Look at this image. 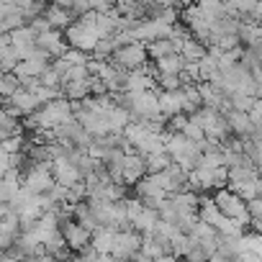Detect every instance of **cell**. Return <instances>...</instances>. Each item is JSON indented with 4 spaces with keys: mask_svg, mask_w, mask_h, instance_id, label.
<instances>
[{
    "mask_svg": "<svg viewBox=\"0 0 262 262\" xmlns=\"http://www.w3.org/2000/svg\"><path fill=\"white\" fill-rule=\"evenodd\" d=\"M21 188L31 195H47L54 188V178H52V162L47 165H26L24 167V178H21Z\"/></svg>",
    "mask_w": 262,
    "mask_h": 262,
    "instance_id": "1",
    "label": "cell"
},
{
    "mask_svg": "<svg viewBox=\"0 0 262 262\" xmlns=\"http://www.w3.org/2000/svg\"><path fill=\"white\" fill-rule=\"evenodd\" d=\"M64 41L70 49H77V52H85V54H93L95 44L100 41V34L95 26L90 24H82V21H75L67 31H64Z\"/></svg>",
    "mask_w": 262,
    "mask_h": 262,
    "instance_id": "2",
    "label": "cell"
},
{
    "mask_svg": "<svg viewBox=\"0 0 262 262\" xmlns=\"http://www.w3.org/2000/svg\"><path fill=\"white\" fill-rule=\"evenodd\" d=\"M213 203L219 206V213H221V216L234 219V221H239L242 226H244L247 221H252L249 213H247V203H244L236 193H231L229 188L216 190V193H213Z\"/></svg>",
    "mask_w": 262,
    "mask_h": 262,
    "instance_id": "3",
    "label": "cell"
},
{
    "mask_svg": "<svg viewBox=\"0 0 262 262\" xmlns=\"http://www.w3.org/2000/svg\"><path fill=\"white\" fill-rule=\"evenodd\" d=\"M128 95H131V121H152L160 116V98L155 90L128 93Z\"/></svg>",
    "mask_w": 262,
    "mask_h": 262,
    "instance_id": "4",
    "label": "cell"
},
{
    "mask_svg": "<svg viewBox=\"0 0 262 262\" xmlns=\"http://www.w3.org/2000/svg\"><path fill=\"white\" fill-rule=\"evenodd\" d=\"M111 62H113L116 67L126 70V72H134V70L149 64V54H147V47H144V44H131V47L118 49Z\"/></svg>",
    "mask_w": 262,
    "mask_h": 262,
    "instance_id": "5",
    "label": "cell"
},
{
    "mask_svg": "<svg viewBox=\"0 0 262 262\" xmlns=\"http://www.w3.org/2000/svg\"><path fill=\"white\" fill-rule=\"evenodd\" d=\"M59 234H62V239H64V247L70 249V252H75V254H80L85 247H90V239H93V234L88 231V229H82L77 221H62L59 224Z\"/></svg>",
    "mask_w": 262,
    "mask_h": 262,
    "instance_id": "6",
    "label": "cell"
},
{
    "mask_svg": "<svg viewBox=\"0 0 262 262\" xmlns=\"http://www.w3.org/2000/svg\"><path fill=\"white\" fill-rule=\"evenodd\" d=\"M144 178H147V160L139 157L137 152H128L123 157V167H121L123 185H139Z\"/></svg>",
    "mask_w": 262,
    "mask_h": 262,
    "instance_id": "7",
    "label": "cell"
},
{
    "mask_svg": "<svg viewBox=\"0 0 262 262\" xmlns=\"http://www.w3.org/2000/svg\"><path fill=\"white\" fill-rule=\"evenodd\" d=\"M52 178H54V183L57 185H62V188H72L75 183H80L82 180V175H80V170L72 165V160L64 155V157H57L54 162H52Z\"/></svg>",
    "mask_w": 262,
    "mask_h": 262,
    "instance_id": "8",
    "label": "cell"
},
{
    "mask_svg": "<svg viewBox=\"0 0 262 262\" xmlns=\"http://www.w3.org/2000/svg\"><path fill=\"white\" fill-rule=\"evenodd\" d=\"M36 49L39 52H44V54H49L52 59H59L70 47H67V41H64V34L62 31H47V34H39L36 36Z\"/></svg>",
    "mask_w": 262,
    "mask_h": 262,
    "instance_id": "9",
    "label": "cell"
},
{
    "mask_svg": "<svg viewBox=\"0 0 262 262\" xmlns=\"http://www.w3.org/2000/svg\"><path fill=\"white\" fill-rule=\"evenodd\" d=\"M44 18L49 21V26L54 29V31H67L77 18L72 16V11L70 8H64V6H59V3H47V8H44Z\"/></svg>",
    "mask_w": 262,
    "mask_h": 262,
    "instance_id": "10",
    "label": "cell"
},
{
    "mask_svg": "<svg viewBox=\"0 0 262 262\" xmlns=\"http://www.w3.org/2000/svg\"><path fill=\"white\" fill-rule=\"evenodd\" d=\"M157 98H160V116L162 118H172V116L183 113V105H185L183 88L180 90H162V93H157Z\"/></svg>",
    "mask_w": 262,
    "mask_h": 262,
    "instance_id": "11",
    "label": "cell"
},
{
    "mask_svg": "<svg viewBox=\"0 0 262 262\" xmlns=\"http://www.w3.org/2000/svg\"><path fill=\"white\" fill-rule=\"evenodd\" d=\"M226 121H229V128H231V137H236V139H252V134H254V123H252L249 113L231 111V113L226 116Z\"/></svg>",
    "mask_w": 262,
    "mask_h": 262,
    "instance_id": "12",
    "label": "cell"
},
{
    "mask_svg": "<svg viewBox=\"0 0 262 262\" xmlns=\"http://www.w3.org/2000/svg\"><path fill=\"white\" fill-rule=\"evenodd\" d=\"M6 103H11V105L18 111V116H21V118H29V116H34V113L41 108V105H39V100H36V95H34L31 90H24V88H21L11 100H6Z\"/></svg>",
    "mask_w": 262,
    "mask_h": 262,
    "instance_id": "13",
    "label": "cell"
},
{
    "mask_svg": "<svg viewBox=\"0 0 262 262\" xmlns=\"http://www.w3.org/2000/svg\"><path fill=\"white\" fill-rule=\"evenodd\" d=\"M116 234L113 229H98L90 239V247L98 252V254H113V247H116Z\"/></svg>",
    "mask_w": 262,
    "mask_h": 262,
    "instance_id": "14",
    "label": "cell"
},
{
    "mask_svg": "<svg viewBox=\"0 0 262 262\" xmlns=\"http://www.w3.org/2000/svg\"><path fill=\"white\" fill-rule=\"evenodd\" d=\"M219 219H221V213H219V206L213 203V195H201V203H198V221H203V224H208V226L216 229Z\"/></svg>",
    "mask_w": 262,
    "mask_h": 262,
    "instance_id": "15",
    "label": "cell"
},
{
    "mask_svg": "<svg viewBox=\"0 0 262 262\" xmlns=\"http://www.w3.org/2000/svg\"><path fill=\"white\" fill-rule=\"evenodd\" d=\"M206 54H208V47H206V44H201V41H198V39H193V36H190V39L183 44V49H180V57H183L188 64H198Z\"/></svg>",
    "mask_w": 262,
    "mask_h": 262,
    "instance_id": "16",
    "label": "cell"
},
{
    "mask_svg": "<svg viewBox=\"0 0 262 262\" xmlns=\"http://www.w3.org/2000/svg\"><path fill=\"white\" fill-rule=\"evenodd\" d=\"M11 47L13 49H34L36 47V34H34V29L26 24V26H21V29H16L13 34H11Z\"/></svg>",
    "mask_w": 262,
    "mask_h": 262,
    "instance_id": "17",
    "label": "cell"
},
{
    "mask_svg": "<svg viewBox=\"0 0 262 262\" xmlns=\"http://www.w3.org/2000/svg\"><path fill=\"white\" fill-rule=\"evenodd\" d=\"M155 70H157V75H183L185 59H183L180 54H170V57H165V59H157V62H155Z\"/></svg>",
    "mask_w": 262,
    "mask_h": 262,
    "instance_id": "18",
    "label": "cell"
},
{
    "mask_svg": "<svg viewBox=\"0 0 262 262\" xmlns=\"http://www.w3.org/2000/svg\"><path fill=\"white\" fill-rule=\"evenodd\" d=\"M172 165H175V160L167 152H157V155L147 157V175H160V172L170 170Z\"/></svg>",
    "mask_w": 262,
    "mask_h": 262,
    "instance_id": "19",
    "label": "cell"
},
{
    "mask_svg": "<svg viewBox=\"0 0 262 262\" xmlns=\"http://www.w3.org/2000/svg\"><path fill=\"white\" fill-rule=\"evenodd\" d=\"M190 247H193V239L188 236V234H175L172 236V242H170V254H175L178 259H185L188 257V252H190Z\"/></svg>",
    "mask_w": 262,
    "mask_h": 262,
    "instance_id": "20",
    "label": "cell"
},
{
    "mask_svg": "<svg viewBox=\"0 0 262 262\" xmlns=\"http://www.w3.org/2000/svg\"><path fill=\"white\" fill-rule=\"evenodd\" d=\"M21 26H26V18H24V13L18 11V6L3 18V21H0V34H13L16 29H21Z\"/></svg>",
    "mask_w": 262,
    "mask_h": 262,
    "instance_id": "21",
    "label": "cell"
},
{
    "mask_svg": "<svg viewBox=\"0 0 262 262\" xmlns=\"http://www.w3.org/2000/svg\"><path fill=\"white\" fill-rule=\"evenodd\" d=\"M147 54L157 62V59H165V57L175 54V49H172V41H170V39H160V41L147 44Z\"/></svg>",
    "mask_w": 262,
    "mask_h": 262,
    "instance_id": "22",
    "label": "cell"
},
{
    "mask_svg": "<svg viewBox=\"0 0 262 262\" xmlns=\"http://www.w3.org/2000/svg\"><path fill=\"white\" fill-rule=\"evenodd\" d=\"M216 231H219V236H244V226L234 219H226V216L219 219Z\"/></svg>",
    "mask_w": 262,
    "mask_h": 262,
    "instance_id": "23",
    "label": "cell"
},
{
    "mask_svg": "<svg viewBox=\"0 0 262 262\" xmlns=\"http://www.w3.org/2000/svg\"><path fill=\"white\" fill-rule=\"evenodd\" d=\"M21 90V85H18V80L13 77V75H0V100H11L16 93Z\"/></svg>",
    "mask_w": 262,
    "mask_h": 262,
    "instance_id": "24",
    "label": "cell"
},
{
    "mask_svg": "<svg viewBox=\"0 0 262 262\" xmlns=\"http://www.w3.org/2000/svg\"><path fill=\"white\" fill-rule=\"evenodd\" d=\"M62 59H64V64L72 70V67H85V64L90 62V54L77 52V49H67V52L62 54Z\"/></svg>",
    "mask_w": 262,
    "mask_h": 262,
    "instance_id": "25",
    "label": "cell"
},
{
    "mask_svg": "<svg viewBox=\"0 0 262 262\" xmlns=\"http://www.w3.org/2000/svg\"><path fill=\"white\" fill-rule=\"evenodd\" d=\"M157 85L162 90H180L183 80H180V75H157Z\"/></svg>",
    "mask_w": 262,
    "mask_h": 262,
    "instance_id": "26",
    "label": "cell"
},
{
    "mask_svg": "<svg viewBox=\"0 0 262 262\" xmlns=\"http://www.w3.org/2000/svg\"><path fill=\"white\" fill-rule=\"evenodd\" d=\"M39 80H41V85H44V88H54V90H57V88H62V77L52 70V64L44 70V75H41Z\"/></svg>",
    "mask_w": 262,
    "mask_h": 262,
    "instance_id": "27",
    "label": "cell"
},
{
    "mask_svg": "<svg viewBox=\"0 0 262 262\" xmlns=\"http://www.w3.org/2000/svg\"><path fill=\"white\" fill-rule=\"evenodd\" d=\"M247 213H249V219H252L254 224H262V195L247 203Z\"/></svg>",
    "mask_w": 262,
    "mask_h": 262,
    "instance_id": "28",
    "label": "cell"
},
{
    "mask_svg": "<svg viewBox=\"0 0 262 262\" xmlns=\"http://www.w3.org/2000/svg\"><path fill=\"white\" fill-rule=\"evenodd\" d=\"M88 77H90L88 67H72V70L62 77V82H80V80H88Z\"/></svg>",
    "mask_w": 262,
    "mask_h": 262,
    "instance_id": "29",
    "label": "cell"
},
{
    "mask_svg": "<svg viewBox=\"0 0 262 262\" xmlns=\"http://www.w3.org/2000/svg\"><path fill=\"white\" fill-rule=\"evenodd\" d=\"M31 29H34V34L39 36V34H47V31H52V26H49V21L44 18V16H39V18H34L31 24H29Z\"/></svg>",
    "mask_w": 262,
    "mask_h": 262,
    "instance_id": "30",
    "label": "cell"
},
{
    "mask_svg": "<svg viewBox=\"0 0 262 262\" xmlns=\"http://www.w3.org/2000/svg\"><path fill=\"white\" fill-rule=\"evenodd\" d=\"M13 236H6V234H0V254H3V252H8L11 247H13Z\"/></svg>",
    "mask_w": 262,
    "mask_h": 262,
    "instance_id": "31",
    "label": "cell"
},
{
    "mask_svg": "<svg viewBox=\"0 0 262 262\" xmlns=\"http://www.w3.org/2000/svg\"><path fill=\"white\" fill-rule=\"evenodd\" d=\"M26 262H57V259H54L52 254L44 252V254H36V257H31V259H26Z\"/></svg>",
    "mask_w": 262,
    "mask_h": 262,
    "instance_id": "32",
    "label": "cell"
},
{
    "mask_svg": "<svg viewBox=\"0 0 262 262\" xmlns=\"http://www.w3.org/2000/svg\"><path fill=\"white\" fill-rule=\"evenodd\" d=\"M155 262H183V259H178L175 254H162L160 259H155Z\"/></svg>",
    "mask_w": 262,
    "mask_h": 262,
    "instance_id": "33",
    "label": "cell"
},
{
    "mask_svg": "<svg viewBox=\"0 0 262 262\" xmlns=\"http://www.w3.org/2000/svg\"><path fill=\"white\" fill-rule=\"evenodd\" d=\"M0 203H8V190H6L3 180H0Z\"/></svg>",
    "mask_w": 262,
    "mask_h": 262,
    "instance_id": "34",
    "label": "cell"
},
{
    "mask_svg": "<svg viewBox=\"0 0 262 262\" xmlns=\"http://www.w3.org/2000/svg\"><path fill=\"white\" fill-rule=\"evenodd\" d=\"M3 157H8V155H6V152H3V147H0V160H3Z\"/></svg>",
    "mask_w": 262,
    "mask_h": 262,
    "instance_id": "35",
    "label": "cell"
},
{
    "mask_svg": "<svg viewBox=\"0 0 262 262\" xmlns=\"http://www.w3.org/2000/svg\"><path fill=\"white\" fill-rule=\"evenodd\" d=\"M259 178H262V170H259Z\"/></svg>",
    "mask_w": 262,
    "mask_h": 262,
    "instance_id": "36",
    "label": "cell"
}]
</instances>
